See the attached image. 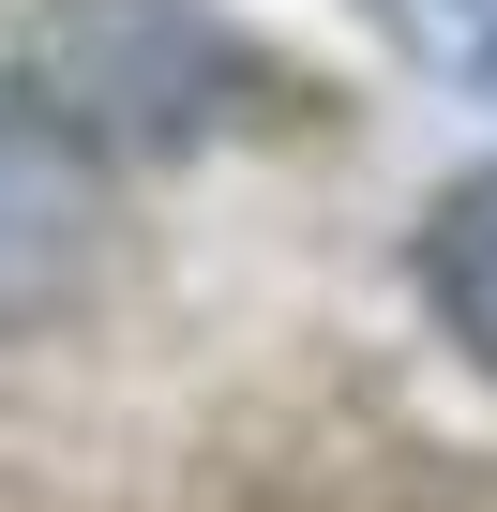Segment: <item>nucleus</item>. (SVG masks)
I'll use <instances>...</instances> for the list:
<instances>
[{
	"label": "nucleus",
	"instance_id": "f257e3e1",
	"mask_svg": "<svg viewBox=\"0 0 497 512\" xmlns=\"http://www.w3.org/2000/svg\"><path fill=\"white\" fill-rule=\"evenodd\" d=\"M16 76L91 151H196V136H226L257 106V46L211 0H46Z\"/></svg>",
	"mask_w": 497,
	"mask_h": 512
},
{
	"label": "nucleus",
	"instance_id": "f03ea898",
	"mask_svg": "<svg viewBox=\"0 0 497 512\" xmlns=\"http://www.w3.org/2000/svg\"><path fill=\"white\" fill-rule=\"evenodd\" d=\"M422 287H437V317L497 362V166H467V181L437 196V226H422Z\"/></svg>",
	"mask_w": 497,
	"mask_h": 512
},
{
	"label": "nucleus",
	"instance_id": "7ed1b4c3",
	"mask_svg": "<svg viewBox=\"0 0 497 512\" xmlns=\"http://www.w3.org/2000/svg\"><path fill=\"white\" fill-rule=\"evenodd\" d=\"M482 76H497V16H482Z\"/></svg>",
	"mask_w": 497,
	"mask_h": 512
}]
</instances>
